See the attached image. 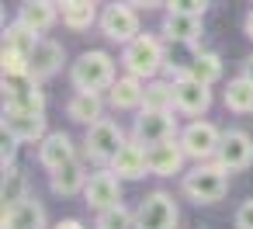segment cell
Returning <instances> with one entry per match:
<instances>
[{"label":"cell","mask_w":253,"mask_h":229,"mask_svg":"<svg viewBox=\"0 0 253 229\" xmlns=\"http://www.w3.org/2000/svg\"><path fill=\"white\" fill-rule=\"evenodd\" d=\"M70 80L77 91H87V94H101L104 87H115V63L108 52L101 49H90L84 56L73 59V70H70Z\"/></svg>","instance_id":"6da1fadb"},{"label":"cell","mask_w":253,"mask_h":229,"mask_svg":"<svg viewBox=\"0 0 253 229\" xmlns=\"http://www.w3.org/2000/svg\"><path fill=\"white\" fill-rule=\"evenodd\" d=\"M180 187H184V194H187L191 201H198V205H215V201H222L225 191H229V174H225L218 163H205V167L184 174V184H180Z\"/></svg>","instance_id":"7a4b0ae2"},{"label":"cell","mask_w":253,"mask_h":229,"mask_svg":"<svg viewBox=\"0 0 253 229\" xmlns=\"http://www.w3.org/2000/svg\"><path fill=\"white\" fill-rule=\"evenodd\" d=\"M4 111L42 115V111H45V97H42V87H39V80H32L28 73L4 77Z\"/></svg>","instance_id":"3957f363"},{"label":"cell","mask_w":253,"mask_h":229,"mask_svg":"<svg viewBox=\"0 0 253 229\" xmlns=\"http://www.w3.org/2000/svg\"><path fill=\"white\" fill-rule=\"evenodd\" d=\"M177 136V118L170 111H149L142 108L135 115V129H132V139L142 146V149H153V146H163V142H173Z\"/></svg>","instance_id":"277c9868"},{"label":"cell","mask_w":253,"mask_h":229,"mask_svg":"<svg viewBox=\"0 0 253 229\" xmlns=\"http://www.w3.org/2000/svg\"><path fill=\"white\" fill-rule=\"evenodd\" d=\"M177 201L167 194V191H153L139 201L135 208V226L139 229H177Z\"/></svg>","instance_id":"5b68a950"},{"label":"cell","mask_w":253,"mask_h":229,"mask_svg":"<svg viewBox=\"0 0 253 229\" xmlns=\"http://www.w3.org/2000/svg\"><path fill=\"white\" fill-rule=\"evenodd\" d=\"M125 66H128V77L135 80H149L160 66H163V49L153 35H139L135 42L125 46Z\"/></svg>","instance_id":"8992f818"},{"label":"cell","mask_w":253,"mask_h":229,"mask_svg":"<svg viewBox=\"0 0 253 229\" xmlns=\"http://www.w3.org/2000/svg\"><path fill=\"white\" fill-rule=\"evenodd\" d=\"M122 146H125V132H122V125H118V122L101 118L97 125H90V129H87V153H90L94 160L111 163V160L122 153Z\"/></svg>","instance_id":"52a82bcc"},{"label":"cell","mask_w":253,"mask_h":229,"mask_svg":"<svg viewBox=\"0 0 253 229\" xmlns=\"http://www.w3.org/2000/svg\"><path fill=\"white\" fill-rule=\"evenodd\" d=\"M218 146H222V132L211 125V122H191L184 132H180V149L184 156H194V160H208V156H218Z\"/></svg>","instance_id":"ba28073f"},{"label":"cell","mask_w":253,"mask_h":229,"mask_svg":"<svg viewBox=\"0 0 253 229\" xmlns=\"http://www.w3.org/2000/svg\"><path fill=\"white\" fill-rule=\"evenodd\" d=\"M215 163H218L222 170H246V167L253 163V142H250V136L239 132V129L222 132V146H218Z\"/></svg>","instance_id":"9c48e42d"},{"label":"cell","mask_w":253,"mask_h":229,"mask_svg":"<svg viewBox=\"0 0 253 229\" xmlns=\"http://www.w3.org/2000/svg\"><path fill=\"white\" fill-rule=\"evenodd\" d=\"M101 32L115 42H135L139 39V18L128 4H111L104 14H101Z\"/></svg>","instance_id":"30bf717a"},{"label":"cell","mask_w":253,"mask_h":229,"mask_svg":"<svg viewBox=\"0 0 253 229\" xmlns=\"http://www.w3.org/2000/svg\"><path fill=\"white\" fill-rule=\"evenodd\" d=\"M87 205L90 208H97V212H111V208H118L122 205V181L111 174V170H101V174H94L90 181H87Z\"/></svg>","instance_id":"8fae6325"},{"label":"cell","mask_w":253,"mask_h":229,"mask_svg":"<svg viewBox=\"0 0 253 229\" xmlns=\"http://www.w3.org/2000/svg\"><path fill=\"white\" fill-rule=\"evenodd\" d=\"M208 104H211V91L205 84H198L191 77L173 80V108L180 115H201V111H208Z\"/></svg>","instance_id":"7c38bea8"},{"label":"cell","mask_w":253,"mask_h":229,"mask_svg":"<svg viewBox=\"0 0 253 229\" xmlns=\"http://www.w3.org/2000/svg\"><path fill=\"white\" fill-rule=\"evenodd\" d=\"M73 160H77V149H73V139H70L66 132H49V136L39 142V163H42L49 174L63 170V167L73 163Z\"/></svg>","instance_id":"4fadbf2b"},{"label":"cell","mask_w":253,"mask_h":229,"mask_svg":"<svg viewBox=\"0 0 253 229\" xmlns=\"http://www.w3.org/2000/svg\"><path fill=\"white\" fill-rule=\"evenodd\" d=\"M4 132L14 136L18 142H42L45 132V115H21V111H4Z\"/></svg>","instance_id":"5bb4252c"},{"label":"cell","mask_w":253,"mask_h":229,"mask_svg":"<svg viewBox=\"0 0 253 229\" xmlns=\"http://www.w3.org/2000/svg\"><path fill=\"white\" fill-rule=\"evenodd\" d=\"M111 174L118 177V181H135V177H142V174H149V160H146V149L132 139V142H125L122 146V153L111 160Z\"/></svg>","instance_id":"9a60e30c"},{"label":"cell","mask_w":253,"mask_h":229,"mask_svg":"<svg viewBox=\"0 0 253 229\" xmlns=\"http://www.w3.org/2000/svg\"><path fill=\"white\" fill-rule=\"evenodd\" d=\"M59 66H63V46L52 42V39H42L39 49L32 52V59H28V77L32 80H45V77L59 73Z\"/></svg>","instance_id":"2e32d148"},{"label":"cell","mask_w":253,"mask_h":229,"mask_svg":"<svg viewBox=\"0 0 253 229\" xmlns=\"http://www.w3.org/2000/svg\"><path fill=\"white\" fill-rule=\"evenodd\" d=\"M87 181H90V177H87V170H84V163H80V160H73V163H66L63 170L49 174V187H52L56 194H63V198L87 191Z\"/></svg>","instance_id":"e0dca14e"},{"label":"cell","mask_w":253,"mask_h":229,"mask_svg":"<svg viewBox=\"0 0 253 229\" xmlns=\"http://www.w3.org/2000/svg\"><path fill=\"white\" fill-rule=\"evenodd\" d=\"M56 18H59V11H56V4H49V0H32V4H21V11H18V25H25L35 35L52 28Z\"/></svg>","instance_id":"ac0fdd59"},{"label":"cell","mask_w":253,"mask_h":229,"mask_svg":"<svg viewBox=\"0 0 253 229\" xmlns=\"http://www.w3.org/2000/svg\"><path fill=\"white\" fill-rule=\"evenodd\" d=\"M146 160H149V174L170 177V174L180 170V163H184V149H180V142H163V146L146 149Z\"/></svg>","instance_id":"d6986e66"},{"label":"cell","mask_w":253,"mask_h":229,"mask_svg":"<svg viewBox=\"0 0 253 229\" xmlns=\"http://www.w3.org/2000/svg\"><path fill=\"white\" fill-rule=\"evenodd\" d=\"M4 229H45V208L35 198L18 208H4Z\"/></svg>","instance_id":"ffe728a7"},{"label":"cell","mask_w":253,"mask_h":229,"mask_svg":"<svg viewBox=\"0 0 253 229\" xmlns=\"http://www.w3.org/2000/svg\"><path fill=\"white\" fill-rule=\"evenodd\" d=\"M184 77H191V80H198V84L211 87V84L222 77V59H218L215 52H198V56L184 66Z\"/></svg>","instance_id":"44dd1931"},{"label":"cell","mask_w":253,"mask_h":229,"mask_svg":"<svg viewBox=\"0 0 253 229\" xmlns=\"http://www.w3.org/2000/svg\"><path fill=\"white\" fill-rule=\"evenodd\" d=\"M66 111H70L73 122H84V125L90 129V125L101 122V97H97V94H87V91H77V94L70 97Z\"/></svg>","instance_id":"7402d4cb"},{"label":"cell","mask_w":253,"mask_h":229,"mask_svg":"<svg viewBox=\"0 0 253 229\" xmlns=\"http://www.w3.org/2000/svg\"><path fill=\"white\" fill-rule=\"evenodd\" d=\"M0 198H4V208H18L28 201V177L18 167H4V184H0Z\"/></svg>","instance_id":"603a6c76"},{"label":"cell","mask_w":253,"mask_h":229,"mask_svg":"<svg viewBox=\"0 0 253 229\" xmlns=\"http://www.w3.org/2000/svg\"><path fill=\"white\" fill-rule=\"evenodd\" d=\"M39 42H42V39H39L35 32H28L25 25H18V21L4 32V49H7V52H14V56H21L25 63L32 59V52L39 49Z\"/></svg>","instance_id":"cb8c5ba5"},{"label":"cell","mask_w":253,"mask_h":229,"mask_svg":"<svg viewBox=\"0 0 253 229\" xmlns=\"http://www.w3.org/2000/svg\"><path fill=\"white\" fill-rule=\"evenodd\" d=\"M94 21H97V7L90 0H70V4H63V25L70 32H87Z\"/></svg>","instance_id":"d4e9b609"},{"label":"cell","mask_w":253,"mask_h":229,"mask_svg":"<svg viewBox=\"0 0 253 229\" xmlns=\"http://www.w3.org/2000/svg\"><path fill=\"white\" fill-rule=\"evenodd\" d=\"M142 97H146V84L135 80V77H122L111 87V104L115 108H139Z\"/></svg>","instance_id":"484cf974"},{"label":"cell","mask_w":253,"mask_h":229,"mask_svg":"<svg viewBox=\"0 0 253 229\" xmlns=\"http://www.w3.org/2000/svg\"><path fill=\"white\" fill-rule=\"evenodd\" d=\"M167 35L177 42H194L201 35V18L180 14V11H167Z\"/></svg>","instance_id":"4316f807"},{"label":"cell","mask_w":253,"mask_h":229,"mask_svg":"<svg viewBox=\"0 0 253 229\" xmlns=\"http://www.w3.org/2000/svg\"><path fill=\"white\" fill-rule=\"evenodd\" d=\"M225 108H232L239 115H250L253 111V84L246 77H239V80H232L225 87Z\"/></svg>","instance_id":"83f0119b"},{"label":"cell","mask_w":253,"mask_h":229,"mask_svg":"<svg viewBox=\"0 0 253 229\" xmlns=\"http://www.w3.org/2000/svg\"><path fill=\"white\" fill-rule=\"evenodd\" d=\"M142 108H149V111H170V108H173V84H167V80H149V84H146Z\"/></svg>","instance_id":"f1b7e54d"},{"label":"cell","mask_w":253,"mask_h":229,"mask_svg":"<svg viewBox=\"0 0 253 229\" xmlns=\"http://www.w3.org/2000/svg\"><path fill=\"white\" fill-rule=\"evenodd\" d=\"M97 229H135V215H128V208H111L97 215Z\"/></svg>","instance_id":"f546056e"},{"label":"cell","mask_w":253,"mask_h":229,"mask_svg":"<svg viewBox=\"0 0 253 229\" xmlns=\"http://www.w3.org/2000/svg\"><path fill=\"white\" fill-rule=\"evenodd\" d=\"M170 11H180V14H191V18H205L208 4L205 0H177V4H170Z\"/></svg>","instance_id":"4dcf8cb0"},{"label":"cell","mask_w":253,"mask_h":229,"mask_svg":"<svg viewBox=\"0 0 253 229\" xmlns=\"http://www.w3.org/2000/svg\"><path fill=\"white\" fill-rule=\"evenodd\" d=\"M18 139L4 132V139H0V160H4V167H14V156H18Z\"/></svg>","instance_id":"1f68e13d"},{"label":"cell","mask_w":253,"mask_h":229,"mask_svg":"<svg viewBox=\"0 0 253 229\" xmlns=\"http://www.w3.org/2000/svg\"><path fill=\"white\" fill-rule=\"evenodd\" d=\"M236 229H253V198H246L236 208Z\"/></svg>","instance_id":"d6a6232c"},{"label":"cell","mask_w":253,"mask_h":229,"mask_svg":"<svg viewBox=\"0 0 253 229\" xmlns=\"http://www.w3.org/2000/svg\"><path fill=\"white\" fill-rule=\"evenodd\" d=\"M243 32L253 39V11H246V18H243Z\"/></svg>","instance_id":"836d02e7"},{"label":"cell","mask_w":253,"mask_h":229,"mask_svg":"<svg viewBox=\"0 0 253 229\" xmlns=\"http://www.w3.org/2000/svg\"><path fill=\"white\" fill-rule=\"evenodd\" d=\"M243 77H246V80H250V84H253V56H250V59H246V63H243Z\"/></svg>","instance_id":"e575fe53"},{"label":"cell","mask_w":253,"mask_h":229,"mask_svg":"<svg viewBox=\"0 0 253 229\" xmlns=\"http://www.w3.org/2000/svg\"><path fill=\"white\" fill-rule=\"evenodd\" d=\"M135 229H139V226H135Z\"/></svg>","instance_id":"d590c367"}]
</instances>
